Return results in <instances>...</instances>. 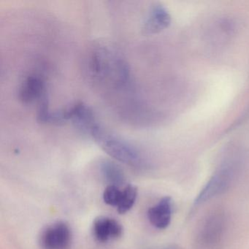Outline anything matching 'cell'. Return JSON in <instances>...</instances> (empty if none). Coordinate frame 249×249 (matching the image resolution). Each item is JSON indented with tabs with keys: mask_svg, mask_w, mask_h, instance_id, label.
Wrapping results in <instances>:
<instances>
[{
	"mask_svg": "<svg viewBox=\"0 0 249 249\" xmlns=\"http://www.w3.org/2000/svg\"><path fill=\"white\" fill-rule=\"evenodd\" d=\"M138 196V188L132 184H127L123 189L122 199L117 206L118 212L126 213L133 207Z\"/></svg>",
	"mask_w": 249,
	"mask_h": 249,
	"instance_id": "11",
	"label": "cell"
},
{
	"mask_svg": "<svg viewBox=\"0 0 249 249\" xmlns=\"http://www.w3.org/2000/svg\"><path fill=\"white\" fill-rule=\"evenodd\" d=\"M122 192L123 189H121L120 186L108 185L103 192V200L105 203L117 208L122 199Z\"/></svg>",
	"mask_w": 249,
	"mask_h": 249,
	"instance_id": "12",
	"label": "cell"
},
{
	"mask_svg": "<svg viewBox=\"0 0 249 249\" xmlns=\"http://www.w3.org/2000/svg\"><path fill=\"white\" fill-rule=\"evenodd\" d=\"M88 136L115 160L132 167H141L143 164L142 156L135 147L105 130L98 122L91 128Z\"/></svg>",
	"mask_w": 249,
	"mask_h": 249,
	"instance_id": "2",
	"label": "cell"
},
{
	"mask_svg": "<svg viewBox=\"0 0 249 249\" xmlns=\"http://www.w3.org/2000/svg\"><path fill=\"white\" fill-rule=\"evenodd\" d=\"M100 171L110 185L120 186L125 183V176L123 170L119 165L109 160H104L100 163Z\"/></svg>",
	"mask_w": 249,
	"mask_h": 249,
	"instance_id": "10",
	"label": "cell"
},
{
	"mask_svg": "<svg viewBox=\"0 0 249 249\" xmlns=\"http://www.w3.org/2000/svg\"><path fill=\"white\" fill-rule=\"evenodd\" d=\"M230 176L227 170L215 175L209 182L196 199V202H203L209 198L226 189L230 183Z\"/></svg>",
	"mask_w": 249,
	"mask_h": 249,
	"instance_id": "9",
	"label": "cell"
},
{
	"mask_svg": "<svg viewBox=\"0 0 249 249\" xmlns=\"http://www.w3.org/2000/svg\"><path fill=\"white\" fill-rule=\"evenodd\" d=\"M172 199L170 196H164L158 203L151 207L148 211L150 223L156 228L164 230L171 222Z\"/></svg>",
	"mask_w": 249,
	"mask_h": 249,
	"instance_id": "6",
	"label": "cell"
},
{
	"mask_svg": "<svg viewBox=\"0 0 249 249\" xmlns=\"http://www.w3.org/2000/svg\"><path fill=\"white\" fill-rule=\"evenodd\" d=\"M167 249H182L180 248L177 247V246H172V247L168 248Z\"/></svg>",
	"mask_w": 249,
	"mask_h": 249,
	"instance_id": "13",
	"label": "cell"
},
{
	"mask_svg": "<svg viewBox=\"0 0 249 249\" xmlns=\"http://www.w3.org/2000/svg\"><path fill=\"white\" fill-rule=\"evenodd\" d=\"M72 235L66 223L58 221L48 227L41 234L40 243L44 249H70Z\"/></svg>",
	"mask_w": 249,
	"mask_h": 249,
	"instance_id": "3",
	"label": "cell"
},
{
	"mask_svg": "<svg viewBox=\"0 0 249 249\" xmlns=\"http://www.w3.org/2000/svg\"><path fill=\"white\" fill-rule=\"evenodd\" d=\"M224 226V218L221 214H214L207 219L199 236L200 243H202V246L214 247L221 240Z\"/></svg>",
	"mask_w": 249,
	"mask_h": 249,
	"instance_id": "5",
	"label": "cell"
},
{
	"mask_svg": "<svg viewBox=\"0 0 249 249\" xmlns=\"http://www.w3.org/2000/svg\"><path fill=\"white\" fill-rule=\"evenodd\" d=\"M46 86L41 77L30 75L27 77L19 89V98L24 103H32L40 100L46 93Z\"/></svg>",
	"mask_w": 249,
	"mask_h": 249,
	"instance_id": "7",
	"label": "cell"
},
{
	"mask_svg": "<svg viewBox=\"0 0 249 249\" xmlns=\"http://www.w3.org/2000/svg\"><path fill=\"white\" fill-rule=\"evenodd\" d=\"M87 71L94 82L115 89L126 88L130 82V71L126 61L103 45H97L90 52Z\"/></svg>",
	"mask_w": 249,
	"mask_h": 249,
	"instance_id": "1",
	"label": "cell"
},
{
	"mask_svg": "<svg viewBox=\"0 0 249 249\" xmlns=\"http://www.w3.org/2000/svg\"><path fill=\"white\" fill-rule=\"evenodd\" d=\"M93 232L99 242L107 243L120 237L123 234V227L119 221L113 218L100 216L94 220Z\"/></svg>",
	"mask_w": 249,
	"mask_h": 249,
	"instance_id": "4",
	"label": "cell"
},
{
	"mask_svg": "<svg viewBox=\"0 0 249 249\" xmlns=\"http://www.w3.org/2000/svg\"><path fill=\"white\" fill-rule=\"evenodd\" d=\"M170 24V16L164 8L155 6L143 24L142 32L145 34H154L166 28Z\"/></svg>",
	"mask_w": 249,
	"mask_h": 249,
	"instance_id": "8",
	"label": "cell"
}]
</instances>
